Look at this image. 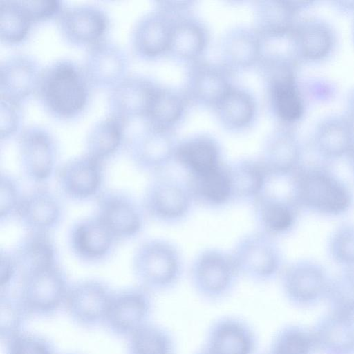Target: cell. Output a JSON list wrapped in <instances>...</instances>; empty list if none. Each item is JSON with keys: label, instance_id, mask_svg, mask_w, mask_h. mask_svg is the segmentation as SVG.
<instances>
[{"label": "cell", "instance_id": "8992f818", "mask_svg": "<svg viewBox=\"0 0 354 354\" xmlns=\"http://www.w3.org/2000/svg\"><path fill=\"white\" fill-rule=\"evenodd\" d=\"M231 253L241 276L259 283L274 279L283 266L274 238L257 230L241 236Z\"/></svg>", "mask_w": 354, "mask_h": 354}, {"label": "cell", "instance_id": "d590c367", "mask_svg": "<svg viewBox=\"0 0 354 354\" xmlns=\"http://www.w3.org/2000/svg\"><path fill=\"white\" fill-rule=\"evenodd\" d=\"M207 35L196 21L180 18L174 21L169 52L184 60H195L204 50Z\"/></svg>", "mask_w": 354, "mask_h": 354}, {"label": "cell", "instance_id": "11a10c76", "mask_svg": "<svg viewBox=\"0 0 354 354\" xmlns=\"http://www.w3.org/2000/svg\"><path fill=\"white\" fill-rule=\"evenodd\" d=\"M64 354H77V353H64Z\"/></svg>", "mask_w": 354, "mask_h": 354}, {"label": "cell", "instance_id": "db71d44e", "mask_svg": "<svg viewBox=\"0 0 354 354\" xmlns=\"http://www.w3.org/2000/svg\"><path fill=\"white\" fill-rule=\"evenodd\" d=\"M195 354H212L210 351H209L205 347H203L202 349L196 352Z\"/></svg>", "mask_w": 354, "mask_h": 354}, {"label": "cell", "instance_id": "30bf717a", "mask_svg": "<svg viewBox=\"0 0 354 354\" xmlns=\"http://www.w3.org/2000/svg\"><path fill=\"white\" fill-rule=\"evenodd\" d=\"M296 64L273 60L262 64L268 81L273 110L286 125L299 120L305 111V101L297 82Z\"/></svg>", "mask_w": 354, "mask_h": 354}, {"label": "cell", "instance_id": "7a4b0ae2", "mask_svg": "<svg viewBox=\"0 0 354 354\" xmlns=\"http://www.w3.org/2000/svg\"><path fill=\"white\" fill-rule=\"evenodd\" d=\"M182 252L174 242L152 238L142 242L132 257V269L140 286L149 291H165L176 286L184 272Z\"/></svg>", "mask_w": 354, "mask_h": 354}, {"label": "cell", "instance_id": "f907efd6", "mask_svg": "<svg viewBox=\"0 0 354 354\" xmlns=\"http://www.w3.org/2000/svg\"><path fill=\"white\" fill-rule=\"evenodd\" d=\"M346 105V113L354 120V88H352L348 94Z\"/></svg>", "mask_w": 354, "mask_h": 354}, {"label": "cell", "instance_id": "1f68e13d", "mask_svg": "<svg viewBox=\"0 0 354 354\" xmlns=\"http://www.w3.org/2000/svg\"><path fill=\"white\" fill-rule=\"evenodd\" d=\"M221 51L223 66L227 71L245 68L260 60L261 38L255 29L236 27L225 35Z\"/></svg>", "mask_w": 354, "mask_h": 354}, {"label": "cell", "instance_id": "7402d4cb", "mask_svg": "<svg viewBox=\"0 0 354 354\" xmlns=\"http://www.w3.org/2000/svg\"><path fill=\"white\" fill-rule=\"evenodd\" d=\"M205 347L212 354H254L257 336L244 320L233 316L218 319L209 327Z\"/></svg>", "mask_w": 354, "mask_h": 354}, {"label": "cell", "instance_id": "5bb4252c", "mask_svg": "<svg viewBox=\"0 0 354 354\" xmlns=\"http://www.w3.org/2000/svg\"><path fill=\"white\" fill-rule=\"evenodd\" d=\"M96 209L95 214L116 239L133 238L142 230L145 213L142 205L124 192L107 190L100 193Z\"/></svg>", "mask_w": 354, "mask_h": 354}, {"label": "cell", "instance_id": "60d3db41", "mask_svg": "<svg viewBox=\"0 0 354 354\" xmlns=\"http://www.w3.org/2000/svg\"><path fill=\"white\" fill-rule=\"evenodd\" d=\"M29 315L19 295L1 291L0 337L5 342L23 331V326Z\"/></svg>", "mask_w": 354, "mask_h": 354}, {"label": "cell", "instance_id": "7bdbcfd3", "mask_svg": "<svg viewBox=\"0 0 354 354\" xmlns=\"http://www.w3.org/2000/svg\"><path fill=\"white\" fill-rule=\"evenodd\" d=\"M309 346V339L304 333L288 328L279 332L263 354H308Z\"/></svg>", "mask_w": 354, "mask_h": 354}, {"label": "cell", "instance_id": "8fae6325", "mask_svg": "<svg viewBox=\"0 0 354 354\" xmlns=\"http://www.w3.org/2000/svg\"><path fill=\"white\" fill-rule=\"evenodd\" d=\"M56 20L59 31L67 42L88 47L106 39L110 27L106 11L91 3L64 6Z\"/></svg>", "mask_w": 354, "mask_h": 354}, {"label": "cell", "instance_id": "603a6c76", "mask_svg": "<svg viewBox=\"0 0 354 354\" xmlns=\"http://www.w3.org/2000/svg\"><path fill=\"white\" fill-rule=\"evenodd\" d=\"M174 21L158 8L135 23L131 32L134 53L142 59H153L169 51Z\"/></svg>", "mask_w": 354, "mask_h": 354}, {"label": "cell", "instance_id": "8d00e7d4", "mask_svg": "<svg viewBox=\"0 0 354 354\" xmlns=\"http://www.w3.org/2000/svg\"><path fill=\"white\" fill-rule=\"evenodd\" d=\"M185 104L180 93L158 85L142 120L154 127L171 130L183 115Z\"/></svg>", "mask_w": 354, "mask_h": 354}, {"label": "cell", "instance_id": "5b68a950", "mask_svg": "<svg viewBox=\"0 0 354 354\" xmlns=\"http://www.w3.org/2000/svg\"><path fill=\"white\" fill-rule=\"evenodd\" d=\"M195 204L187 180L164 173L154 176L147 185L141 205L153 221L176 225L189 216Z\"/></svg>", "mask_w": 354, "mask_h": 354}, {"label": "cell", "instance_id": "7dc6e473", "mask_svg": "<svg viewBox=\"0 0 354 354\" xmlns=\"http://www.w3.org/2000/svg\"><path fill=\"white\" fill-rule=\"evenodd\" d=\"M34 23L57 18L64 8L59 0L22 1Z\"/></svg>", "mask_w": 354, "mask_h": 354}, {"label": "cell", "instance_id": "ee69618b", "mask_svg": "<svg viewBox=\"0 0 354 354\" xmlns=\"http://www.w3.org/2000/svg\"><path fill=\"white\" fill-rule=\"evenodd\" d=\"M24 195L17 180L10 174L1 173L0 177V219L3 222L16 215Z\"/></svg>", "mask_w": 354, "mask_h": 354}, {"label": "cell", "instance_id": "9c48e42d", "mask_svg": "<svg viewBox=\"0 0 354 354\" xmlns=\"http://www.w3.org/2000/svg\"><path fill=\"white\" fill-rule=\"evenodd\" d=\"M177 145L171 130L154 127L145 122L143 127L129 139L128 151L138 169L156 176L164 174L175 162Z\"/></svg>", "mask_w": 354, "mask_h": 354}, {"label": "cell", "instance_id": "836d02e7", "mask_svg": "<svg viewBox=\"0 0 354 354\" xmlns=\"http://www.w3.org/2000/svg\"><path fill=\"white\" fill-rule=\"evenodd\" d=\"M127 122L112 114L95 122L86 138V153L102 162L115 155L124 141Z\"/></svg>", "mask_w": 354, "mask_h": 354}, {"label": "cell", "instance_id": "f1b7e54d", "mask_svg": "<svg viewBox=\"0 0 354 354\" xmlns=\"http://www.w3.org/2000/svg\"><path fill=\"white\" fill-rule=\"evenodd\" d=\"M228 166L234 203L252 204L267 192L271 178L260 158H243Z\"/></svg>", "mask_w": 354, "mask_h": 354}, {"label": "cell", "instance_id": "484cf974", "mask_svg": "<svg viewBox=\"0 0 354 354\" xmlns=\"http://www.w3.org/2000/svg\"><path fill=\"white\" fill-rule=\"evenodd\" d=\"M313 141L324 157L335 158L348 154L354 145V120L345 114H332L315 127Z\"/></svg>", "mask_w": 354, "mask_h": 354}, {"label": "cell", "instance_id": "bcb514c9", "mask_svg": "<svg viewBox=\"0 0 354 354\" xmlns=\"http://www.w3.org/2000/svg\"><path fill=\"white\" fill-rule=\"evenodd\" d=\"M331 251L338 261L354 263L353 225H344L337 230L331 241Z\"/></svg>", "mask_w": 354, "mask_h": 354}, {"label": "cell", "instance_id": "4316f807", "mask_svg": "<svg viewBox=\"0 0 354 354\" xmlns=\"http://www.w3.org/2000/svg\"><path fill=\"white\" fill-rule=\"evenodd\" d=\"M228 71L223 66L196 62L187 77L188 95L203 104L215 107L232 87Z\"/></svg>", "mask_w": 354, "mask_h": 354}, {"label": "cell", "instance_id": "d4e9b609", "mask_svg": "<svg viewBox=\"0 0 354 354\" xmlns=\"http://www.w3.org/2000/svg\"><path fill=\"white\" fill-rule=\"evenodd\" d=\"M196 204L219 209L234 203L228 164L223 162L206 172L186 179Z\"/></svg>", "mask_w": 354, "mask_h": 354}, {"label": "cell", "instance_id": "681fc988", "mask_svg": "<svg viewBox=\"0 0 354 354\" xmlns=\"http://www.w3.org/2000/svg\"><path fill=\"white\" fill-rule=\"evenodd\" d=\"M19 269L12 252L1 251L0 254V285L1 291H8L14 281Z\"/></svg>", "mask_w": 354, "mask_h": 354}, {"label": "cell", "instance_id": "6da1fadb", "mask_svg": "<svg viewBox=\"0 0 354 354\" xmlns=\"http://www.w3.org/2000/svg\"><path fill=\"white\" fill-rule=\"evenodd\" d=\"M91 87L82 66L62 58L43 68L35 94L50 115L71 120L81 115L87 107Z\"/></svg>", "mask_w": 354, "mask_h": 354}, {"label": "cell", "instance_id": "9a60e30c", "mask_svg": "<svg viewBox=\"0 0 354 354\" xmlns=\"http://www.w3.org/2000/svg\"><path fill=\"white\" fill-rule=\"evenodd\" d=\"M129 66L125 50L106 39L88 47L82 64L91 87L109 88L127 75Z\"/></svg>", "mask_w": 354, "mask_h": 354}, {"label": "cell", "instance_id": "277c9868", "mask_svg": "<svg viewBox=\"0 0 354 354\" xmlns=\"http://www.w3.org/2000/svg\"><path fill=\"white\" fill-rule=\"evenodd\" d=\"M189 275L196 292L211 301L227 297L241 277L231 251L215 247L205 248L195 255Z\"/></svg>", "mask_w": 354, "mask_h": 354}, {"label": "cell", "instance_id": "ab89813d", "mask_svg": "<svg viewBox=\"0 0 354 354\" xmlns=\"http://www.w3.org/2000/svg\"><path fill=\"white\" fill-rule=\"evenodd\" d=\"M173 337L165 328L147 323L128 337V354H174Z\"/></svg>", "mask_w": 354, "mask_h": 354}, {"label": "cell", "instance_id": "ac0fdd59", "mask_svg": "<svg viewBox=\"0 0 354 354\" xmlns=\"http://www.w3.org/2000/svg\"><path fill=\"white\" fill-rule=\"evenodd\" d=\"M289 37L297 61H321L331 53L336 42L330 24L315 17L297 19Z\"/></svg>", "mask_w": 354, "mask_h": 354}, {"label": "cell", "instance_id": "3957f363", "mask_svg": "<svg viewBox=\"0 0 354 354\" xmlns=\"http://www.w3.org/2000/svg\"><path fill=\"white\" fill-rule=\"evenodd\" d=\"M291 176L290 199L295 206L328 214L343 213L350 207L348 190L326 170L299 167Z\"/></svg>", "mask_w": 354, "mask_h": 354}, {"label": "cell", "instance_id": "cb8c5ba5", "mask_svg": "<svg viewBox=\"0 0 354 354\" xmlns=\"http://www.w3.org/2000/svg\"><path fill=\"white\" fill-rule=\"evenodd\" d=\"M301 156L297 134L284 125L270 135L259 158L272 179L291 176L299 167Z\"/></svg>", "mask_w": 354, "mask_h": 354}, {"label": "cell", "instance_id": "44dd1931", "mask_svg": "<svg viewBox=\"0 0 354 354\" xmlns=\"http://www.w3.org/2000/svg\"><path fill=\"white\" fill-rule=\"evenodd\" d=\"M62 214L56 195L39 187L24 195L15 216L28 232L49 233L59 224Z\"/></svg>", "mask_w": 354, "mask_h": 354}, {"label": "cell", "instance_id": "f6af8a7d", "mask_svg": "<svg viewBox=\"0 0 354 354\" xmlns=\"http://www.w3.org/2000/svg\"><path fill=\"white\" fill-rule=\"evenodd\" d=\"M0 135L1 140L18 132L23 120L21 104L0 97Z\"/></svg>", "mask_w": 354, "mask_h": 354}, {"label": "cell", "instance_id": "c3c4849f", "mask_svg": "<svg viewBox=\"0 0 354 354\" xmlns=\"http://www.w3.org/2000/svg\"><path fill=\"white\" fill-rule=\"evenodd\" d=\"M333 293L342 305L354 309V274L340 277L333 286Z\"/></svg>", "mask_w": 354, "mask_h": 354}, {"label": "cell", "instance_id": "4fadbf2b", "mask_svg": "<svg viewBox=\"0 0 354 354\" xmlns=\"http://www.w3.org/2000/svg\"><path fill=\"white\" fill-rule=\"evenodd\" d=\"M113 294L102 281L82 280L70 286L64 307L75 324L93 328L104 324Z\"/></svg>", "mask_w": 354, "mask_h": 354}, {"label": "cell", "instance_id": "83f0119b", "mask_svg": "<svg viewBox=\"0 0 354 354\" xmlns=\"http://www.w3.org/2000/svg\"><path fill=\"white\" fill-rule=\"evenodd\" d=\"M257 230L274 238L289 232L293 227L296 206L285 199L266 192L252 204Z\"/></svg>", "mask_w": 354, "mask_h": 354}, {"label": "cell", "instance_id": "e575fe53", "mask_svg": "<svg viewBox=\"0 0 354 354\" xmlns=\"http://www.w3.org/2000/svg\"><path fill=\"white\" fill-rule=\"evenodd\" d=\"M325 282L322 270L306 261L292 264L283 276L285 292L295 302H306L317 297L324 290Z\"/></svg>", "mask_w": 354, "mask_h": 354}, {"label": "cell", "instance_id": "9f6ffc18", "mask_svg": "<svg viewBox=\"0 0 354 354\" xmlns=\"http://www.w3.org/2000/svg\"><path fill=\"white\" fill-rule=\"evenodd\" d=\"M353 35H354V22H353Z\"/></svg>", "mask_w": 354, "mask_h": 354}, {"label": "cell", "instance_id": "e0dca14e", "mask_svg": "<svg viewBox=\"0 0 354 354\" xmlns=\"http://www.w3.org/2000/svg\"><path fill=\"white\" fill-rule=\"evenodd\" d=\"M158 86L145 76L127 75L109 90L107 97L109 114L127 122L136 118L143 119Z\"/></svg>", "mask_w": 354, "mask_h": 354}, {"label": "cell", "instance_id": "f5cc1de1", "mask_svg": "<svg viewBox=\"0 0 354 354\" xmlns=\"http://www.w3.org/2000/svg\"><path fill=\"white\" fill-rule=\"evenodd\" d=\"M347 155L350 158L351 163H352V165H353V166L354 167V145L351 149V150L349 151V152H348V153Z\"/></svg>", "mask_w": 354, "mask_h": 354}, {"label": "cell", "instance_id": "2e32d148", "mask_svg": "<svg viewBox=\"0 0 354 354\" xmlns=\"http://www.w3.org/2000/svg\"><path fill=\"white\" fill-rule=\"evenodd\" d=\"M102 163L86 153L66 161L56 170L62 194L74 201L97 195L103 180Z\"/></svg>", "mask_w": 354, "mask_h": 354}, {"label": "cell", "instance_id": "d6a6232c", "mask_svg": "<svg viewBox=\"0 0 354 354\" xmlns=\"http://www.w3.org/2000/svg\"><path fill=\"white\" fill-rule=\"evenodd\" d=\"M12 254L21 275L57 265L55 246L49 233L28 232Z\"/></svg>", "mask_w": 354, "mask_h": 354}, {"label": "cell", "instance_id": "816d5d0a", "mask_svg": "<svg viewBox=\"0 0 354 354\" xmlns=\"http://www.w3.org/2000/svg\"><path fill=\"white\" fill-rule=\"evenodd\" d=\"M335 3L337 8L341 10H354V1H335Z\"/></svg>", "mask_w": 354, "mask_h": 354}, {"label": "cell", "instance_id": "d6986e66", "mask_svg": "<svg viewBox=\"0 0 354 354\" xmlns=\"http://www.w3.org/2000/svg\"><path fill=\"white\" fill-rule=\"evenodd\" d=\"M43 68L34 57L23 53L0 64L1 97L21 103L36 92Z\"/></svg>", "mask_w": 354, "mask_h": 354}, {"label": "cell", "instance_id": "74e56055", "mask_svg": "<svg viewBox=\"0 0 354 354\" xmlns=\"http://www.w3.org/2000/svg\"><path fill=\"white\" fill-rule=\"evenodd\" d=\"M220 120L231 129L247 126L255 113V104L245 91L232 86L214 107Z\"/></svg>", "mask_w": 354, "mask_h": 354}, {"label": "cell", "instance_id": "f35d334b", "mask_svg": "<svg viewBox=\"0 0 354 354\" xmlns=\"http://www.w3.org/2000/svg\"><path fill=\"white\" fill-rule=\"evenodd\" d=\"M34 22L22 1H0V38L8 44L26 40Z\"/></svg>", "mask_w": 354, "mask_h": 354}, {"label": "cell", "instance_id": "7c38bea8", "mask_svg": "<svg viewBox=\"0 0 354 354\" xmlns=\"http://www.w3.org/2000/svg\"><path fill=\"white\" fill-rule=\"evenodd\" d=\"M151 291L142 286L114 292L104 325L113 335L130 336L149 323L153 301Z\"/></svg>", "mask_w": 354, "mask_h": 354}, {"label": "cell", "instance_id": "b9f144b4", "mask_svg": "<svg viewBox=\"0 0 354 354\" xmlns=\"http://www.w3.org/2000/svg\"><path fill=\"white\" fill-rule=\"evenodd\" d=\"M4 342L6 354H55L48 339L34 333L22 331Z\"/></svg>", "mask_w": 354, "mask_h": 354}, {"label": "cell", "instance_id": "4dcf8cb0", "mask_svg": "<svg viewBox=\"0 0 354 354\" xmlns=\"http://www.w3.org/2000/svg\"><path fill=\"white\" fill-rule=\"evenodd\" d=\"M175 162L185 171L187 176L206 172L224 162L217 142L205 136L192 137L178 143Z\"/></svg>", "mask_w": 354, "mask_h": 354}, {"label": "cell", "instance_id": "ba28073f", "mask_svg": "<svg viewBox=\"0 0 354 354\" xmlns=\"http://www.w3.org/2000/svg\"><path fill=\"white\" fill-rule=\"evenodd\" d=\"M18 158L24 175L30 181L42 183L55 170L58 147L53 134L40 124L23 128L17 139Z\"/></svg>", "mask_w": 354, "mask_h": 354}, {"label": "cell", "instance_id": "52a82bcc", "mask_svg": "<svg viewBox=\"0 0 354 354\" xmlns=\"http://www.w3.org/2000/svg\"><path fill=\"white\" fill-rule=\"evenodd\" d=\"M70 286L55 265L21 275L19 297L29 315L50 316L64 306Z\"/></svg>", "mask_w": 354, "mask_h": 354}, {"label": "cell", "instance_id": "f546056e", "mask_svg": "<svg viewBox=\"0 0 354 354\" xmlns=\"http://www.w3.org/2000/svg\"><path fill=\"white\" fill-rule=\"evenodd\" d=\"M302 5L298 2L266 0L255 6L254 28L262 39L287 37L297 21V13Z\"/></svg>", "mask_w": 354, "mask_h": 354}, {"label": "cell", "instance_id": "ffe728a7", "mask_svg": "<svg viewBox=\"0 0 354 354\" xmlns=\"http://www.w3.org/2000/svg\"><path fill=\"white\" fill-rule=\"evenodd\" d=\"M116 240L96 214L77 221L68 234L69 245L73 253L87 263L99 262L107 257Z\"/></svg>", "mask_w": 354, "mask_h": 354}]
</instances>
